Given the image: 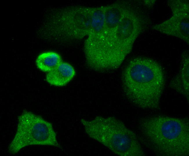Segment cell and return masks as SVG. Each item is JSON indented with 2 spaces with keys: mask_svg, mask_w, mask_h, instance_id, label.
I'll use <instances>...</instances> for the list:
<instances>
[{
  "mask_svg": "<svg viewBox=\"0 0 189 156\" xmlns=\"http://www.w3.org/2000/svg\"><path fill=\"white\" fill-rule=\"evenodd\" d=\"M129 8L116 3L105 6L104 15L98 13L92 17L91 28L84 45L87 64L99 71L112 37Z\"/></svg>",
  "mask_w": 189,
  "mask_h": 156,
  "instance_id": "cell-4",
  "label": "cell"
},
{
  "mask_svg": "<svg viewBox=\"0 0 189 156\" xmlns=\"http://www.w3.org/2000/svg\"><path fill=\"white\" fill-rule=\"evenodd\" d=\"M61 62V57L58 54L50 51L39 54L36 59V64L40 70L48 73L55 68Z\"/></svg>",
  "mask_w": 189,
  "mask_h": 156,
  "instance_id": "cell-11",
  "label": "cell"
},
{
  "mask_svg": "<svg viewBox=\"0 0 189 156\" xmlns=\"http://www.w3.org/2000/svg\"><path fill=\"white\" fill-rule=\"evenodd\" d=\"M141 132L147 144L157 154L164 156L189 155V121L158 115L141 119Z\"/></svg>",
  "mask_w": 189,
  "mask_h": 156,
  "instance_id": "cell-2",
  "label": "cell"
},
{
  "mask_svg": "<svg viewBox=\"0 0 189 156\" xmlns=\"http://www.w3.org/2000/svg\"><path fill=\"white\" fill-rule=\"evenodd\" d=\"M155 0H147L145 1V4L147 6L150 7L153 6L155 3Z\"/></svg>",
  "mask_w": 189,
  "mask_h": 156,
  "instance_id": "cell-12",
  "label": "cell"
},
{
  "mask_svg": "<svg viewBox=\"0 0 189 156\" xmlns=\"http://www.w3.org/2000/svg\"><path fill=\"white\" fill-rule=\"evenodd\" d=\"M17 118V130L8 146L10 153L15 154L24 147L32 145L61 148L52 123L41 116L24 110Z\"/></svg>",
  "mask_w": 189,
  "mask_h": 156,
  "instance_id": "cell-6",
  "label": "cell"
},
{
  "mask_svg": "<svg viewBox=\"0 0 189 156\" xmlns=\"http://www.w3.org/2000/svg\"><path fill=\"white\" fill-rule=\"evenodd\" d=\"M92 10V8L81 6L66 8L51 20L50 31L71 40L87 36L91 28Z\"/></svg>",
  "mask_w": 189,
  "mask_h": 156,
  "instance_id": "cell-7",
  "label": "cell"
},
{
  "mask_svg": "<svg viewBox=\"0 0 189 156\" xmlns=\"http://www.w3.org/2000/svg\"><path fill=\"white\" fill-rule=\"evenodd\" d=\"M147 22L129 9L117 27L104 57L101 71L118 68L130 53L135 40L143 31Z\"/></svg>",
  "mask_w": 189,
  "mask_h": 156,
  "instance_id": "cell-5",
  "label": "cell"
},
{
  "mask_svg": "<svg viewBox=\"0 0 189 156\" xmlns=\"http://www.w3.org/2000/svg\"><path fill=\"white\" fill-rule=\"evenodd\" d=\"M168 4L172 12V16L168 20L153 26L152 29L179 38L189 44V1L169 0Z\"/></svg>",
  "mask_w": 189,
  "mask_h": 156,
  "instance_id": "cell-8",
  "label": "cell"
},
{
  "mask_svg": "<svg viewBox=\"0 0 189 156\" xmlns=\"http://www.w3.org/2000/svg\"><path fill=\"white\" fill-rule=\"evenodd\" d=\"M85 132L120 156H143L144 152L135 134L121 120L112 116H96L81 120Z\"/></svg>",
  "mask_w": 189,
  "mask_h": 156,
  "instance_id": "cell-3",
  "label": "cell"
},
{
  "mask_svg": "<svg viewBox=\"0 0 189 156\" xmlns=\"http://www.w3.org/2000/svg\"><path fill=\"white\" fill-rule=\"evenodd\" d=\"M170 87L189 100V54L188 51L181 56V65L177 74L171 80Z\"/></svg>",
  "mask_w": 189,
  "mask_h": 156,
  "instance_id": "cell-9",
  "label": "cell"
},
{
  "mask_svg": "<svg viewBox=\"0 0 189 156\" xmlns=\"http://www.w3.org/2000/svg\"><path fill=\"white\" fill-rule=\"evenodd\" d=\"M74 68L70 64L61 62L55 68L47 73L46 79L50 84L56 86L65 85L74 77Z\"/></svg>",
  "mask_w": 189,
  "mask_h": 156,
  "instance_id": "cell-10",
  "label": "cell"
},
{
  "mask_svg": "<svg viewBox=\"0 0 189 156\" xmlns=\"http://www.w3.org/2000/svg\"><path fill=\"white\" fill-rule=\"evenodd\" d=\"M122 83L126 96L135 105L144 109H160L165 79L157 62L143 57L132 59L123 71Z\"/></svg>",
  "mask_w": 189,
  "mask_h": 156,
  "instance_id": "cell-1",
  "label": "cell"
}]
</instances>
